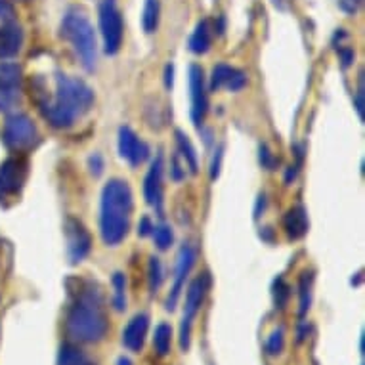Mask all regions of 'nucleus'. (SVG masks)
<instances>
[{
	"mask_svg": "<svg viewBox=\"0 0 365 365\" xmlns=\"http://www.w3.org/2000/svg\"><path fill=\"white\" fill-rule=\"evenodd\" d=\"M21 44H24V31L19 25L6 21L0 27V60L14 58L21 50Z\"/></svg>",
	"mask_w": 365,
	"mask_h": 365,
	"instance_id": "obj_16",
	"label": "nucleus"
},
{
	"mask_svg": "<svg viewBox=\"0 0 365 365\" xmlns=\"http://www.w3.org/2000/svg\"><path fill=\"white\" fill-rule=\"evenodd\" d=\"M38 140V128L29 115L14 113L4 123V142L12 150H27Z\"/></svg>",
	"mask_w": 365,
	"mask_h": 365,
	"instance_id": "obj_7",
	"label": "nucleus"
},
{
	"mask_svg": "<svg viewBox=\"0 0 365 365\" xmlns=\"http://www.w3.org/2000/svg\"><path fill=\"white\" fill-rule=\"evenodd\" d=\"M176 142H178L180 153L186 159V165L190 167L192 174L197 173V155H195V150H193L192 142L187 140V136L182 130L176 132Z\"/></svg>",
	"mask_w": 365,
	"mask_h": 365,
	"instance_id": "obj_22",
	"label": "nucleus"
},
{
	"mask_svg": "<svg viewBox=\"0 0 365 365\" xmlns=\"http://www.w3.org/2000/svg\"><path fill=\"white\" fill-rule=\"evenodd\" d=\"M260 163H262V167L268 168V170H274L277 165L276 157L272 155V151H269L266 145H262V148H260Z\"/></svg>",
	"mask_w": 365,
	"mask_h": 365,
	"instance_id": "obj_31",
	"label": "nucleus"
},
{
	"mask_svg": "<svg viewBox=\"0 0 365 365\" xmlns=\"http://www.w3.org/2000/svg\"><path fill=\"white\" fill-rule=\"evenodd\" d=\"M283 226H285V232H287L291 240H300L308 232L306 210L302 207H294V209L289 210L285 218H283Z\"/></svg>",
	"mask_w": 365,
	"mask_h": 365,
	"instance_id": "obj_17",
	"label": "nucleus"
},
{
	"mask_svg": "<svg viewBox=\"0 0 365 365\" xmlns=\"http://www.w3.org/2000/svg\"><path fill=\"white\" fill-rule=\"evenodd\" d=\"M283 346H285V331H283V327H277L269 335L268 342H266V350H268L269 356H277V354L283 352Z\"/></svg>",
	"mask_w": 365,
	"mask_h": 365,
	"instance_id": "obj_28",
	"label": "nucleus"
},
{
	"mask_svg": "<svg viewBox=\"0 0 365 365\" xmlns=\"http://www.w3.org/2000/svg\"><path fill=\"white\" fill-rule=\"evenodd\" d=\"M159 14H161V6L159 0H145L144 16H142V25L148 35L155 33L157 25H159Z\"/></svg>",
	"mask_w": 365,
	"mask_h": 365,
	"instance_id": "obj_21",
	"label": "nucleus"
},
{
	"mask_svg": "<svg viewBox=\"0 0 365 365\" xmlns=\"http://www.w3.org/2000/svg\"><path fill=\"white\" fill-rule=\"evenodd\" d=\"M54 96H48L44 88L38 90L35 94L36 102L44 119L54 128H69L84 113H88L94 103V92L81 78L61 73L54 77Z\"/></svg>",
	"mask_w": 365,
	"mask_h": 365,
	"instance_id": "obj_1",
	"label": "nucleus"
},
{
	"mask_svg": "<svg viewBox=\"0 0 365 365\" xmlns=\"http://www.w3.org/2000/svg\"><path fill=\"white\" fill-rule=\"evenodd\" d=\"M274 299H276V306L277 308H283V306L287 304V300H289V287L285 285V282H283L282 277L277 279L276 285H274Z\"/></svg>",
	"mask_w": 365,
	"mask_h": 365,
	"instance_id": "obj_29",
	"label": "nucleus"
},
{
	"mask_svg": "<svg viewBox=\"0 0 365 365\" xmlns=\"http://www.w3.org/2000/svg\"><path fill=\"white\" fill-rule=\"evenodd\" d=\"M173 346V327L168 324H159L155 327V335H153V348H155L157 356H168Z\"/></svg>",
	"mask_w": 365,
	"mask_h": 365,
	"instance_id": "obj_19",
	"label": "nucleus"
},
{
	"mask_svg": "<svg viewBox=\"0 0 365 365\" xmlns=\"http://www.w3.org/2000/svg\"><path fill=\"white\" fill-rule=\"evenodd\" d=\"M21 67L0 63V111L14 108L21 98Z\"/></svg>",
	"mask_w": 365,
	"mask_h": 365,
	"instance_id": "obj_8",
	"label": "nucleus"
},
{
	"mask_svg": "<svg viewBox=\"0 0 365 365\" xmlns=\"http://www.w3.org/2000/svg\"><path fill=\"white\" fill-rule=\"evenodd\" d=\"M341 58H342V66L348 67V66H350V63H352V60H354V52H352V50H342Z\"/></svg>",
	"mask_w": 365,
	"mask_h": 365,
	"instance_id": "obj_37",
	"label": "nucleus"
},
{
	"mask_svg": "<svg viewBox=\"0 0 365 365\" xmlns=\"http://www.w3.org/2000/svg\"><path fill=\"white\" fill-rule=\"evenodd\" d=\"M98 14H100L103 50H106V54H117L120 44H123V33H125V25H123V18H120L117 2L115 0H102Z\"/></svg>",
	"mask_w": 365,
	"mask_h": 365,
	"instance_id": "obj_6",
	"label": "nucleus"
},
{
	"mask_svg": "<svg viewBox=\"0 0 365 365\" xmlns=\"http://www.w3.org/2000/svg\"><path fill=\"white\" fill-rule=\"evenodd\" d=\"M193 262H195V251H193L190 245H184L180 249L178 258H176V276H174V285L173 291L168 294L167 299V310L173 312L178 304L180 293H182V287L186 283V277L190 276V272L193 268Z\"/></svg>",
	"mask_w": 365,
	"mask_h": 365,
	"instance_id": "obj_9",
	"label": "nucleus"
},
{
	"mask_svg": "<svg viewBox=\"0 0 365 365\" xmlns=\"http://www.w3.org/2000/svg\"><path fill=\"white\" fill-rule=\"evenodd\" d=\"M190 88H192V119L195 126L203 123L207 113V92H205L203 69L199 66L190 67Z\"/></svg>",
	"mask_w": 365,
	"mask_h": 365,
	"instance_id": "obj_12",
	"label": "nucleus"
},
{
	"mask_svg": "<svg viewBox=\"0 0 365 365\" xmlns=\"http://www.w3.org/2000/svg\"><path fill=\"white\" fill-rule=\"evenodd\" d=\"M102 168H103L102 157L100 155L90 157V170H92V174H94V176H98V174L102 173Z\"/></svg>",
	"mask_w": 365,
	"mask_h": 365,
	"instance_id": "obj_34",
	"label": "nucleus"
},
{
	"mask_svg": "<svg viewBox=\"0 0 365 365\" xmlns=\"http://www.w3.org/2000/svg\"><path fill=\"white\" fill-rule=\"evenodd\" d=\"M210 289V276L205 272L201 276H197L190 283L186 293V306H184V317H182V325H180V348L186 352L192 342V324L197 312L201 310L207 293Z\"/></svg>",
	"mask_w": 365,
	"mask_h": 365,
	"instance_id": "obj_5",
	"label": "nucleus"
},
{
	"mask_svg": "<svg viewBox=\"0 0 365 365\" xmlns=\"http://www.w3.org/2000/svg\"><path fill=\"white\" fill-rule=\"evenodd\" d=\"M148 274H150V291L153 294L161 289L163 285V279H165V276H163V264L159 258L151 257L150 258V268H148Z\"/></svg>",
	"mask_w": 365,
	"mask_h": 365,
	"instance_id": "obj_26",
	"label": "nucleus"
},
{
	"mask_svg": "<svg viewBox=\"0 0 365 365\" xmlns=\"http://www.w3.org/2000/svg\"><path fill=\"white\" fill-rule=\"evenodd\" d=\"M356 109H358L359 117L364 119V84L359 86L358 94H356Z\"/></svg>",
	"mask_w": 365,
	"mask_h": 365,
	"instance_id": "obj_35",
	"label": "nucleus"
},
{
	"mask_svg": "<svg viewBox=\"0 0 365 365\" xmlns=\"http://www.w3.org/2000/svg\"><path fill=\"white\" fill-rule=\"evenodd\" d=\"M88 232L84 230V226L77 220H67V252H69V260L73 264L81 262L90 251Z\"/></svg>",
	"mask_w": 365,
	"mask_h": 365,
	"instance_id": "obj_11",
	"label": "nucleus"
},
{
	"mask_svg": "<svg viewBox=\"0 0 365 365\" xmlns=\"http://www.w3.org/2000/svg\"><path fill=\"white\" fill-rule=\"evenodd\" d=\"M354 2H356V4H361V0H354Z\"/></svg>",
	"mask_w": 365,
	"mask_h": 365,
	"instance_id": "obj_40",
	"label": "nucleus"
},
{
	"mask_svg": "<svg viewBox=\"0 0 365 365\" xmlns=\"http://www.w3.org/2000/svg\"><path fill=\"white\" fill-rule=\"evenodd\" d=\"M144 195L145 201L161 212L163 209V159L157 157L151 163V168L145 174L144 180Z\"/></svg>",
	"mask_w": 365,
	"mask_h": 365,
	"instance_id": "obj_14",
	"label": "nucleus"
},
{
	"mask_svg": "<svg viewBox=\"0 0 365 365\" xmlns=\"http://www.w3.org/2000/svg\"><path fill=\"white\" fill-rule=\"evenodd\" d=\"M245 84H247V75L243 71H240V69H235V73L232 75V78H230V83H227L226 88L232 90V92H237V90L243 88Z\"/></svg>",
	"mask_w": 365,
	"mask_h": 365,
	"instance_id": "obj_30",
	"label": "nucleus"
},
{
	"mask_svg": "<svg viewBox=\"0 0 365 365\" xmlns=\"http://www.w3.org/2000/svg\"><path fill=\"white\" fill-rule=\"evenodd\" d=\"M27 176V165L21 159H8L0 165V190L16 193L21 190Z\"/></svg>",
	"mask_w": 365,
	"mask_h": 365,
	"instance_id": "obj_13",
	"label": "nucleus"
},
{
	"mask_svg": "<svg viewBox=\"0 0 365 365\" xmlns=\"http://www.w3.org/2000/svg\"><path fill=\"white\" fill-rule=\"evenodd\" d=\"M132 190L126 180L113 178L103 186L100 234L108 247L119 245L130 227Z\"/></svg>",
	"mask_w": 365,
	"mask_h": 365,
	"instance_id": "obj_2",
	"label": "nucleus"
},
{
	"mask_svg": "<svg viewBox=\"0 0 365 365\" xmlns=\"http://www.w3.org/2000/svg\"><path fill=\"white\" fill-rule=\"evenodd\" d=\"M153 240H155V245L157 249H161V251H167L168 247L173 245L174 241V235H173V230L168 226H165V224H161V226L153 227Z\"/></svg>",
	"mask_w": 365,
	"mask_h": 365,
	"instance_id": "obj_27",
	"label": "nucleus"
},
{
	"mask_svg": "<svg viewBox=\"0 0 365 365\" xmlns=\"http://www.w3.org/2000/svg\"><path fill=\"white\" fill-rule=\"evenodd\" d=\"M67 335L77 342H100L108 333L109 322L102 302L94 291H86L77 299L67 314Z\"/></svg>",
	"mask_w": 365,
	"mask_h": 365,
	"instance_id": "obj_3",
	"label": "nucleus"
},
{
	"mask_svg": "<svg viewBox=\"0 0 365 365\" xmlns=\"http://www.w3.org/2000/svg\"><path fill=\"white\" fill-rule=\"evenodd\" d=\"M210 44H212V29H210V24L207 19L199 21L193 35L190 36V50L193 54H205L209 52Z\"/></svg>",
	"mask_w": 365,
	"mask_h": 365,
	"instance_id": "obj_18",
	"label": "nucleus"
},
{
	"mask_svg": "<svg viewBox=\"0 0 365 365\" xmlns=\"http://www.w3.org/2000/svg\"><path fill=\"white\" fill-rule=\"evenodd\" d=\"M173 84V67H167V86Z\"/></svg>",
	"mask_w": 365,
	"mask_h": 365,
	"instance_id": "obj_38",
	"label": "nucleus"
},
{
	"mask_svg": "<svg viewBox=\"0 0 365 365\" xmlns=\"http://www.w3.org/2000/svg\"><path fill=\"white\" fill-rule=\"evenodd\" d=\"M148 327H150V316L148 314H136L123 331V344L132 352H140L144 348Z\"/></svg>",
	"mask_w": 365,
	"mask_h": 365,
	"instance_id": "obj_15",
	"label": "nucleus"
},
{
	"mask_svg": "<svg viewBox=\"0 0 365 365\" xmlns=\"http://www.w3.org/2000/svg\"><path fill=\"white\" fill-rule=\"evenodd\" d=\"M234 73V67L226 66V63H218V66L212 69V75H210V90L216 92V90H220L222 86H227V83H230V78H232Z\"/></svg>",
	"mask_w": 365,
	"mask_h": 365,
	"instance_id": "obj_23",
	"label": "nucleus"
},
{
	"mask_svg": "<svg viewBox=\"0 0 365 365\" xmlns=\"http://www.w3.org/2000/svg\"><path fill=\"white\" fill-rule=\"evenodd\" d=\"M61 36L71 44L73 52L86 71H94L98 63V44L94 27L83 10L71 8L61 24Z\"/></svg>",
	"mask_w": 365,
	"mask_h": 365,
	"instance_id": "obj_4",
	"label": "nucleus"
},
{
	"mask_svg": "<svg viewBox=\"0 0 365 365\" xmlns=\"http://www.w3.org/2000/svg\"><path fill=\"white\" fill-rule=\"evenodd\" d=\"M14 10L10 6V2L8 0H0V19L2 21H12Z\"/></svg>",
	"mask_w": 365,
	"mask_h": 365,
	"instance_id": "obj_32",
	"label": "nucleus"
},
{
	"mask_svg": "<svg viewBox=\"0 0 365 365\" xmlns=\"http://www.w3.org/2000/svg\"><path fill=\"white\" fill-rule=\"evenodd\" d=\"M113 306L117 312H123L126 308V282L120 272L113 276Z\"/></svg>",
	"mask_w": 365,
	"mask_h": 365,
	"instance_id": "obj_24",
	"label": "nucleus"
},
{
	"mask_svg": "<svg viewBox=\"0 0 365 365\" xmlns=\"http://www.w3.org/2000/svg\"><path fill=\"white\" fill-rule=\"evenodd\" d=\"M300 316H304L306 312L310 310L312 304V274L304 272L302 276H300Z\"/></svg>",
	"mask_w": 365,
	"mask_h": 365,
	"instance_id": "obj_25",
	"label": "nucleus"
},
{
	"mask_svg": "<svg viewBox=\"0 0 365 365\" xmlns=\"http://www.w3.org/2000/svg\"><path fill=\"white\" fill-rule=\"evenodd\" d=\"M119 153L123 159L130 163L132 167H138L150 155V148L136 136V132L132 128L123 126L119 130Z\"/></svg>",
	"mask_w": 365,
	"mask_h": 365,
	"instance_id": "obj_10",
	"label": "nucleus"
},
{
	"mask_svg": "<svg viewBox=\"0 0 365 365\" xmlns=\"http://www.w3.org/2000/svg\"><path fill=\"white\" fill-rule=\"evenodd\" d=\"M58 365H90L86 356L83 354L81 348H77L75 344H63L60 348V354H58Z\"/></svg>",
	"mask_w": 365,
	"mask_h": 365,
	"instance_id": "obj_20",
	"label": "nucleus"
},
{
	"mask_svg": "<svg viewBox=\"0 0 365 365\" xmlns=\"http://www.w3.org/2000/svg\"><path fill=\"white\" fill-rule=\"evenodd\" d=\"M117 365H132V361L128 358H125V356H120V358L117 359Z\"/></svg>",
	"mask_w": 365,
	"mask_h": 365,
	"instance_id": "obj_39",
	"label": "nucleus"
},
{
	"mask_svg": "<svg viewBox=\"0 0 365 365\" xmlns=\"http://www.w3.org/2000/svg\"><path fill=\"white\" fill-rule=\"evenodd\" d=\"M153 224H151V220L148 218V216H144L142 220H140V226H138V234L142 235V237H145V235H150L151 232H153Z\"/></svg>",
	"mask_w": 365,
	"mask_h": 365,
	"instance_id": "obj_33",
	"label": "nucleus"
},
{
	"mask_svg": "<svg viewBox=\"0 0 365 365\" xmlns=\"http://www.w3.org/2000/svg\"><path fill=\"white\" fill-rule=\"evenodd\" d=\"M220 157H222V150L216 151L215 161H212V167H210V178H216L218 173H220Z\"/></svg>",
	"mask_w": 365,
	"mask_h": 365,
	"instance_id": "obj_36",
	"label": "nucleus"
}]
</instances>
